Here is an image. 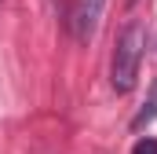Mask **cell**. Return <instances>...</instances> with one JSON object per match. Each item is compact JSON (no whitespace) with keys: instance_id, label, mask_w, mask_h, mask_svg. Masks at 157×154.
<instances>
[{"instance_id":"obj_1","label":"cell","mask_w":157,"mask_h":154,"mask_svg":"<svg viewBox=\"0 0 157 154\" xmlns=\"http://www.w3.org/2000/svg\"><path fill=\"white\" fill-rule=\"evenodd\" d=\"M143 51H146V30H143L139 22H128V26L117 33L113 59H110V84H113V92L124 95V92H132V88H135Z\"/></svg>"},{"instance_id":"obj_2","label":"cell","mask_w":157,"mask_h":154,"mask_svg":"<svg viewBox=\"0 0 157 154\" xmlns=\"http://www.w3.org/2000/svg\"><path fill=\"white\" fill-rule=\"evenodd\" d=\"M102 7H106V0H77L73 33H77L80 44H88V40L95 37V26H99V18H102Z\"/></svg>"},{"instance_id":"obj_3","label":"cell","mask_w":157,"mask_h":154,"mask_svg":"<svg viewBox=\"0 0 157 154\" xmlns=\"http://www.w3.org/2000/svg\"><path fill=\"white\" fill-rule=\"evenodd\" d=\"M150 121H157V77H154V84H150V95H146V103L139 107V114L132 117V128L139 132V128H146Z\"/></svg>"},{"instance_id":"obj_4","label":"cell","mask_w":157,"mask_h":154,"mask_svg":"<svg viewBox=\"0 0 157 154\" xmlns=\"http://www.w3.org/2000/svg\"><path fill=\"white\" fill-rule=\"evenodd\" d=\"M132 154H157V140L154 136H143V140L132 147Z\"/></svg>"}]
</instances>
